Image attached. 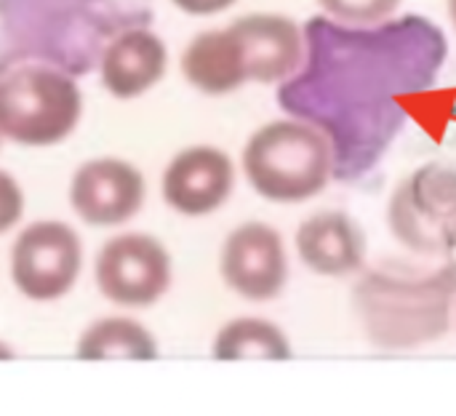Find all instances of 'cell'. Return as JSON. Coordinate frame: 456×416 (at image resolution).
<instances>
[{
  "mask_svg": "<svg viewBox=\"0 0 456 416\" xmlns=\"http://www.w3.org/2000/svg\"><path fill=\"white\" fill-rule=\"evenodd\" d=\"M449 56L444 29L419 13L358 27L313 16L305 61L278 88V104L326 134L334 179L358 182L379 166L409 112L406 99L436 86Z\"/></svg>",
  "mask_w": 456,
  "mask_h": 416,
  "instance_id": "1",
  "label": "cell"
},
{
  "mask_svg": "<svg viewBox=\"0 0 456 416\" xmlns=\"http://www.w3.org/2000/svg\"><path fill=\"white\" fill-rule=\"evenodd\" d=\"M456 262L430 273L371 270L353 289L363 334L382 350H414L441 339L452 326Z\"/></svg>",
  "mask_w": 456,
  "mask_h": 416,
  "instance_id": "2",
  "label": "cell"
},
{
  "mask_svg": "<svg viewBox=\"0 0 456 416\" xmlns=\"http://www.w3.org/2000/svg\"><path fill=\"white\" fill-rule=\"evenodd\" d=\"M248 184L270 203H305L334 179V150L305 120H275L251 134L243 150Z\"/></svg>",
  "mask_w": 456,
  "mask_h": 416,
  "instance_id": "3",
  "label": "cell"
},
{
  "mask_svg": "<svg viewBox=\"0 0 456 416\" xmlns=\"http://www.w3.org/2000/svg\"><path fill=\"white\" fill-rule=\"evenodd\" d=\"M83 118L77 83L56 67L24 64L0 77V136L24 147H53Z\"/></svg>",
  "mask_w": 456,
  "mask_h": 416,
  "instance_id": "4",
  "label": "cell"
},
{
  "mask_svg": "<svg viewBox=\"0 0 456 416\" xmlns=\"http://www.w3.org/2000/svg\"><path fill=\"white\" fill-rule=\"evenodd\" d=\"M387 227L419 257L456 251V168L428 163L409 174L387 203Z\"/></svg>",
  "mask_w": 456,
  "mask_h": 416,
  "instance_id": "5",
  "label": "cell"
},
{
  "mask_svg": "<svg viewBox=\"0 0 456 416\" xmlns=\"http://www.w3.org/2000/svg\"><path fill=\"white\" fill-rule=\"evenodd\" d=\"M11 281L37 305L64 299L83 273V241L61 219L27 224L11 246Z\"/></svg>",
  "mask_w": 456,
  "mask_h": 416,
  "instance_id": "6",
  "label": "cell"
},
{
  "mask_svg": "<svg viewBox=\"0 0 456 416\" xmlns=\"http://www.w3.org/2000/svg\"><path fill=\"white\" fill-rule=\"evenodd\" d=\"M99 294L118 307L144 310L171 289V254L147 232H120L104 241L94 259Z\"/></svg>",
  "mask_w": 456,
  "mask_h": 416,
  "instance_id": "7",
  "label": "cell"
},
{
  "mask_svg": "<svg viewBox=\"0 0 456 416\" xmlns=\"http://www.w3.org/2000/svg\"><path fill=\"white\" fill-rule=\"evenodd\" d=\"M147 198L142 171L115 155L91 158L69 179V206L91 227H118L131 222Z\"/></svg>",
  "mask_w": 456,
  "mask_h": 416,
  "instance_id": "8",
  "label": "cell"
},
{
  "mask_svg": "<svg viewBox=\"0 0 456 416\" xmlns=\"http://www.w3.org/2000/svg\"><path fill=\"white\" fill-rule=\"evenodd\" d=\"M219 273L230 291L248 302H270L289 283V254L281 232L265 222L235 227L219 257Z\"/></svg>",
  "mask_w": 456,
  "mask_h": 416,
  "instance_id": "9",
  "label": "cell"
},
{
  "mask_svg": "<svg viewBox=\"0 0 456 416\" xmlns=\"http://www.w3.org/2000/svg\"><path fill=\"white\" fill-rule=\"evenodd\" d=\"M232 187L235 166L230 155L208 144H195L176 152L160 179L166 206L190 219L208 216L222 208Z\"/></svg>",
  "mask_w": 456,
  "mask_h": 416,
  "instance_id": "10",
  "label": "cell"
},
{
  "mask_svg": "<svg viewBox=\"0 0 456 416\" xmlns=\"http://www.w3.org/2000/svg\"><path fill=\"white\" fill-rule=\"evenodd\" d=\"M248 83H283L305 61V29L283 13H248L230 24Z\"/></svg>",
  "mask_w": 456,
  "mask_h": 416,
  "instance_id": "11",
  "label": "cell"
},
{
  "mask_svg": "<svg viewBox=\"0 0 456 416\" xmlns=\"http://www.w3.org/2000/svg\"><path fill=\"white\" fill-rule=\"evenodd\" d=\"M168 69V48L147 27L120 32L99 59V80L112 99L131 102L152 91Z\"/></svg>",
  "mask_w": 456,
  "mask_h": 416,
  "instance_id": "12",
  "label": "cell"
},
{
  "mask_svg": "<svg viewBox=\"0 0 456 416\" xmlns=\"http://www.w3.org/2000/svg\"><path fill=\"white\" fill-rule=\"evenodd\" d=\"M297 251L313 273L339 278L363 267L366 235L350 214L321 211L299 224Z\"/></svg>",
  "mask_w": 456,
  "mask_h": 416,
  "instance_id": "13",
  "label": "cell"
},
{
  "mask_svg": "<svg viewBox=\"0 0 456 416\" xmlns=\"http://www.w3.org/2000/svg\"><path fill=\"white\" fill-rule=\"evenodd\" d=\"M179 67L184 80L206 96H224L248 83L243 56L230 24L195 35L182 51Z\"/></svg>",
  "mask_w": 456,
  "mask_h": 416,
  "instance_id": "14",
  "label": "cell"
},
{
  "mask_svg": "<svg viewBox=\"0 0 456 416\" xmlns=\"http://www.w3.org/2000/svg\"><path fill=\"white\" fill-rule=\"evenodd\" d=\"M75 358L88 363L102 361H155L158 339L134 318H99L94 321L75 345Z\"/></svg>",
  "mask_w": 456,
  "mask_h": 416,
  "instance_id": "15",
  "label": "cell"
},
{
  "mask_svg": "<svg viewBox=\"0 0 456 416\" xmlns=\"http://www.w3.org/2000/svg\"><path fill=\"white\" fill-rule=\"evenodd\" d=\"M216 361H289V337L265 318H235L219 329L211 347Z\"/></svg>",
  "mask_w": 456,
  "mask_h": 416,
  "instance_id": "16",
  "label": "cell"
},
{
  "mask_svg": "<svg viewBox=\"0 0 456 416\" xmlns=\"http://www.w3.org/2000/svg\"><path fill=\"white\" fill-rule=\"evenodd\" d=\"M318 3L326 8L331 19L345 21V24H358V27L385 21L401 5V0H318Z\"/></svg>",
  "mask_w": 456,
  "mask_h": 416,
  "instance_id": "17",
  "label": "cell"
},
{
  "mask_svg": "<svg viewBox=\"0 0 456 416\" xmlns=\"http://www.w3.org/2000/svg\"><path fill=\"white\" fill-rule=\"evenodd\" d=\"M24 216V190L21 184L0 168V235L13 230Z\"/></svg>",
  "mask_w": 456,
  "mask_h": 416,
  "instance_id": "18",
  "label": "cell"
},
{
  "mask_svg": "<svg viewBox=\"0 0 456 416\" xmlns=\"http://www.w3.org/2000/svg\"><path fill=\"white\" fill-rule=\"evenodd\" d=\"M171 3L182 13H190V16H214V13L232 8L238 0H171Z\"/></svg>",
  "mask_w": 456,
  "mask_h": 416,
  "instance_id": "19",
  "label": "cell"
},
{
  "mask_svg": "<svg viewBox=\"0 0 456 416\" xmlns=\"http://www.w3.org/2000/svg\"><path fill=\"white\" fill-rule=\"evenodd\" d=\"M16 358V353L11 350V345H5L3 339H0V361H13Z\"/></svg>",
  "mask_w": 456,
  "mask_h": 416,
  "instance_id": "20",
  "label": "cell"
},
{
  "mask_svg": "<svg viewBox=\"0 0 456 416\" xmlns=\"http://www.w3.org/2000/svg\"><path fill=\"white\" fill-rule=\"evenodd\" d=\"M446 5H449V19H452V24H454L456 29V0H446Z\"/></svg>",
  "mask_w": 456,
  "mask_h": 416,
  "instance_id": "21",
  "label": "cell"
},
{
  "mask_svg": "<svg viewBox=\"0 0 456 416\" xmlns=\"http://www.w3.org/2000/svg\"><path fill=\"white\" fill-rule=\"evenodd\" d=\"M0 144H3V136H0Z\"/></svg>",
  "mask_w": 456,
  "mask_h": 416,
  "instance_id": "22",
  "label": "cell"
}]
</instances>
